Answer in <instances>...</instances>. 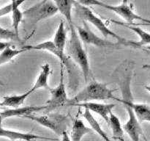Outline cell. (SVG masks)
I'll use <instances>...</instances> for the list:
<instances>
[{
    "label": "cell",
    "mask_w": 150,
    "mask_h": 141,
    "mask_svg": "<svg viewBox=\"0 0 150 141\" xmlns=\"http://www.w3.org/2000/svg\"><path fill=\"white\" fill-rule=\"evenodd\" d=\"M130 81H131V73H126L120 82L122 99L120 102L124 104L128 115V120L123 125L122 128L124 132L128 135L132 141L140 140V135L143 133L141 127V123L136 118V115L133 111L132 104H133V96L130 90Z\"/></svg>",
    "instance_id": "cell-1"
},
{
    "label": "cell",
    "mask_w": 150,
    "mask_h": 141,
    "mask_svg": "<svg viewBox=\"0 0 150 141\" xmlns=\"http://www.w3.org/2000/svg\"><path fill=\"white\" fill-rule=\"evenodd\" d=\"M74 6L75 10H76L78 16L83 21H84L86 22H89L91 24L93 25L95 28H97L100 32V33L105 38L111 37V38L117 40V42L120 43L121 45L126 46H131L133 47V48H142L139 46V44L138 43L137 41H130V40L125 39V38H122L120 35H117L116 32H114L111 29H110L107 26V25L105 24V22L100 18L96 16L92 12V10L90 8H89L87 6H85L80 4L78 1H75Z\"/></svg>",
    "instance_id": "cell-2"
},
{
    "label": "cell",
    "mask_w": 150,
    "mask_h": 141,
    "mask_svg": "<svg viewBox=\"0 0 150 141\" xmlns=\"http://www.w3.org/2000/svg\"><path fill=\"white\" fill-rule=\"evenodd\" d=\"M110 99L116 100L120 102L121 101L120 98L114 95V90L109 89L105 84L93 81L75 96L67 100L66 106H76V104L92 102V101Z\"/></svg>",
    "instance_id": "cell-3"
},
{
    "label": "cell",
    "mask_w": 150,
    "mask_h": 141,
    "mask_svg": "<svg viewBox=\"0 0 150 141\" xmlns=\"http://www.w3.org/2000/svg\"><path fill=\"white\" fill-rule=\"evenodd\" d=\"M68 27L70 30V38L67 45V54L73 59L75 63L79 65L81 69L85 82H86L89 79L90 73L88 55L82 46L81 41L78 35L74 24H69Z\"/></svg>",
    "instance_id": "cell-4"
},
{
    "label": "cell",
    "mask_w": 150,
    "mask_h": 141,
    "mask_svg": "<svg viewBox=\"0 0 150 141\" xmlns=\"http://www.w3.org/2000/svg\"><path fill=\"white\" fill-rule=\"evenodd\" d=\"M78 1L80 4L85 6H100V7H104L107 10H111V11L117 13L121 18H122L125 21H127V24L129 25H133L134 21H141L144 23L143 24L150 25V20L145 19V18L142 17V16H139L137 13H135L134 10H133V4L126 1V0L122 1L118 5L108 4L103 1H98V0H82V1Z\"/></svg>",
    "instance_id": "cell-5"
},
{
    "label": "cell",
    "mask_w": 150,
    "mask_h": 141,
    "mask_svg": "<svg viewBox=\"0 0 150 141\" xmlns=\"http://www.w3.org/2000/svg\"><path fill=\"white\" fill-rule=\"evenodd\" d=\"M58 12L54 1L43 0L24 10L23 16L35 24L40 21L52 17Z\"/></svg>",
    "instance_id": "cell-6"
},
{
    "label": "cell",
    "mask_w": 150,
    "mask_h": 141,
    "mask_svg": "<svg viewBox=\"0 0 150 141\" xmlns=\"http://www.w3.org/2000/svg\"><path fill=\"white\" fill-rule=\"evenodd\" d=\"M25 118L36 122L38 124L51 129L58 135L62 136L64 132H66V124L67 123V117L61 115H45L37 116L28 115L24 116Z\"/></svg>",
    "instance_id": "cell-7"
},
{
    "label": "cell",
    "mask_w": 150,
    "mask_h": 141,
    "mask_svg": "<svg viewBox=\"0 0 150 141\" xmlns=\"http://www.w3.org/2000/svg\"><path fill=\"white\" fill-rule=\"evenodd\" d=\"M78 35L81 41L84 44H90L101 48H117L122 46L120 43H114L108 40L103 39L91 30L87 22L83 21V26H76Z\"/></svg>",
    "instance_id": "cell-8"
},
{
    "label": "cell",
    "mask_w": 150,
    "mask_h": 141,
    "mask_svg": "<svg viewBox=\"0 0 150 141\" xmlns=\"http://www.w3.org/2000/svg\"><path fill=\"white\" fill-rule=\"evenodd\" d=\"M63 76H63V65L61 64L59 83L56 88L49 89L51 97L45 104V109H44L46 113L54 111L56 109L62 106L66 105L68 98H67V95L66 93Z\"/></svg>",
    "instance_id": "cell-9"
},
{
    "label": "cell",
    "mask_w": 150,
    "mask_h": 141,
    "mask_svg": "<svg viewBox=\"0 0 150 141\" xmlns=\"http://www.w3.org/2000/svg\"><path fill=\"white\" fill-rule=\"evenodd\" d=\"M1 122L2 119L0 117V137L7 138L10 140H25V141H31L35 140L37 139H42V140H56V139L53 138L39 136V135H34L30 133H23V132H16V131L9 130V129H4L1 126Z\"/></svg>",
    "instance_id": "cell-10"
},
{
    "label": "cell",
    "mask_w": 150,
    "mask_h": 141,
    "mask_svg": "<svg viewBox=\"0 0 150 141\" xmlns=\"http://www.w3.org/2000/svg\"><path fill=\"white\" fill-rule=\"evenodd\" d=\"M76 106L84 107L90 112H94L99 115L101 118L105 120L107 123L109 121V115L112 112L113 109L115 107L114 104H101L97 102H86L76 104Z\"/></svg>",
    "instance_id": "cell-11"
},
{
    "label": "cell",
    "mask_w": 150,
    "mask_h": 141,
    "mask_svg": "<svg viewBox=\"0 0 150 141\" xmlns=\"http://www.w3.org/2000/svg\"><path fill=\"white\" fill-rule=\"evenodd\" d=\"M44 109L45 106H27L18 108H10L0 112V117L2 120L8 118L24 117L28 115H32L35 112L43 110Z\"/></svg>",
    "instance_id": "cell-12"
},
{
    "label": "cell",
    "mask_w": 150,
    "mask_h": 141,
    "mask_svg": "<svg viewBox=\"0 0 150 141\" xmlns=\"http://www.w3.org/2000/svg\"><path fill=\"white\" fill-rule=\"evenodd\" d=\"M23 48H26V51H29V50H43V51H49V52H51V54H53L59 59V60L61 61V64H64L67 66V65H66L67 59L65 58L64 55H62L59 52L52 41H44V42H42L35 46H23Z\"/></svg>",
    "instance_id": "cell-13"
},
{
    "label": "cell",
    "mask_w": 150,
    "mask_h": 141,
    "mask_svg": "<svg viewBox=\"0 0 150 141\" xmlns=\"http://www.w3.org/2000/svg\"><path fill=\"white\" fill-rule=\"evenodd\" d=\"M51 66L48 63H45L43 66H42L41 67V70L40 72L39 75H38V78H37V80L35 82V85L32 86V88H31L30 89L32 90L33 92L38 90L39 89H46L48 90H49V89L51 88L49 87L48 83V77L51 75Z\"/></svg>",
    "instance_id": "cell-14"
},
{
    "label": "cell",
    "mask_w": 150,
    "mask_h": 141,
    "mask_svg": "<svg viewBox=\"0 0 150 141\" xmlns=\"http://www.w3.org/2000/svg\"><path fill=\"white\" fill-rule=\"evenodd\" d=\"M52 41L59 52L62 55H64V51L67 42V29L64 26V22L62 20L60 21Z\"/></svg>",
    "instance_id": "cell-15"
},
{
    "label": "cell",
    "mask_w": 150,
    "mask_h": 141,
    "mask_svg": "<svg viewBox=\"0 0 150 141\" xmlns=\"http://www.w3.org/2000/svg\"><path fill=\"white\" fill-rule=\"evenodd\" d=\"M33 93L31 89L28 90L26 92L19 95H6L3 97V101L0 102L1 107H8L11 108H18L19 106L22 105L24 103L25 100Z\"/></svg>",
    "instance_id": "cell-16"
},
{
    "label": "cell",
    "mask_w": 150,
    "mask_h": 141,
    "mask_svg": "<svg viewBox=\"0 0 150 141\" xmlns=\"http://www.w3.org/2000/svg\"><path fill=\"white\" fill-rule=\"evenodd\" d=\"M92 132V129L86 126L83 120L79 118H76L73 123L70 133L71 141H81L82 138L87 134Z\"/></svg>",
    "instance_id": "cell-17"
},
{
    "label": "cell",
    "mask_w": 150,
    "mask_h": 141,
    "mask_svg": "<svg viewBox=\"0 0 150 141\" xmlns=\"http://www.w3.org/2000/svg\"><path fill=\"white\" fill-rule=\"evenodd\" d=\"M76 1L71 0H59L54 1L56 6H57L58 11L63 16V17L67 21V24L73 23V17H72V10L74 7V4Z\"/></svg>",
    "instance_id": "cell-18"
},
{
    "label": "cell",
    "mask_w": 150,
    "mask_h": 141,
    "mask_svg": "<svg viewBox=\"0 0 150 141\" xmlns=\"http://www.w3.org/2000/svg\"><path fill=\"white\" fill-rule=\"evenodd\" d=\"M108 125L112 130L113 139L124 141V130H123L120 118L113 113V111L109 115Z\"/></svg>",
    "instance_id": "cell-19"
},
{
    "label": "cell",
    "mask_w": 150,
    "mask_h": 141,
    "mask_svg": "<svg viewBox=\"0 0 150 141\" xmlns=\"http://www.w3.org/2000/svg\"><path fill=\"white\" fill-rule=\"evenodd\" d=\"M24 2V1H12V20H13V27L14 32L18 37H19V25L23 21V12L21 11L20 5Z\"/></svg>",
    "instance_id": "cell-20"
},
{
    "label": "cell",
    "mask_w": 150,
    "mask_h": 141,
    "mask_svg": "<svg viewBox=\"0 0 150 141\" xmlns=\"http://www.w3.org/2000/svg\"><path fill=\"white\" fill-rule=\"evenodd\" d=\"M83 116L87 122L89 123V124L90 125L91 129L92 131H95L97 134H98V135L101 137L104 140V141H111L110 140V138L108 137V135L105 133V131L102 129L101 126L100 125V123H98V120L94 118V116L92 115V113L90 111H89L88 110L85 109L84 113H83Z\"/></svg>",
    "instance_id": "cell-21"
},
{
    "label": "cell",
    "mask_w": 150,
    "mask_h": 141,
    "mask_svg": "<svg viewBox=\"0 0 150 141\" xmlns=\"http://www.w3.org/2000/svg\"><path fill=\"white\" fill-rule=\"evenodd\" d=\"M114 23L117 24L122 25V26H125V27L128 28L130 30L133 31L140 38V41H137L138 43L139 44L141 47H143L145 45H149L150 44V33L149 32H146V31L144 30L143 29H142L141 27L137 26H134V25H129L126 24L125 23H121V22L116 21H112Z\"/></svg>",
    "instance_id": "cell-22"
},
{
    "label": "cell",
    "mask_w": 150,
    "mask_h": 141,
    "mask_svg": "<svg viewBox=\"0 0 150 141\" xmlns=\"http://www.w3.org/2000/svg\"><path fill=\"white\" fill-rule=\"evenodd\" d=\"M132 107L139 123H142L145 121L150 123V106L145 104H136L133 102Z\"/></svg>",
    "instance_id": "cell-23"
},
{
    "label": "cell",
    "mask_w": 150,
    "mask_h": 141,
    "mask_svg": "<svg viewBox=\"0 0 150 141\" xmlns=\"http://www.w3.org/2000/svg\"><path fill=\"white\" fill-rule=\"evenodd\" d=\"M24 51H26V49L23 47H22L20 49L13 48H11V46L7 47L5 49L0 52V66L11 61L14 57H17L18 55Z\"/></svg>",
    "instance_id": "cell-24"
},
{
    "label": "cell",
    "mask_w": 150,
    "mask_h": 141,
    "mask_svg": "<svg viewBox=\"0 0 150 141\" xmlns=\"http://www.w3.org/2000/svg\"><path fill=\"white\" fill-rule=\"evenodd\" d=\"M0 39L10 40V41H20V38L15 34L14 31L4 29L0 26Z\"/></svg>",
    "instance_id": "cell-25"
},
{
    "label": "cell",
    "mask_w": 150,
    "mask_h": 141,
    "mask_svg": "<svg viewBox=\"0 0 150 141\" xmlns=\"http://www.w3.org/2000/svg\"><path fill=\"white\" fill-rule=\"evenodd\" d=\"M12 7H12L11 1L7 4H6L5 6H4V7H1L0 8V18L3 17L4 16H7L9 13H11Z\"/></svg>",
    "instance_id": "cell-26"
},
{
    "label": "cell",
    "mask_w": 150,
    "mask_h": 141,
    "mask_svg": "<svg viewBox=\"0 0 150 141\" xmlns=\"http://www.w3.org/2000/svg\"><path fill=\"white\" fill-rule=\"evenodd\" d=\"M12 44L10 42H7V41H0V52L5 49L7 47L11 46Z\"/></svg>",
    "instance_id": "cell-27"
},
{
    "label": "cell",
    "mask_w": 150,
    "mask_h": 141,
    "mask_svg": "<svg viewBox=\"0 0 150 141\" xmlns=\"http://www.w3.org/2000/svg\"><path fill=\"white\" fill-rule=\"evenodd\" d=\"M62 141H71V140H70V137H69L68 134H67V131L66 132H64L62 133Z\"/></svg>",
    "instance_id": "cell-28"
},
{
    "label": "cell",
    "mask_w": 150,
    "mask_h": 141,
    "mask_svg": "<svg viewBox=\"0 0 150 141\" xmlns=\"http://www.w3.org/2000/svg\"><path fill=\"white\" fill-rule=\"evenodd\" d=\"M144 88L146 90H147L148 92L150 93V86H148V85H146V86H144Z\"/></svg>",
    "instance_id": "cell-29"
},
{
    "label": "cell",
    "mask_w": 150,
    "mask_h": 141,
    "mask_svg": "<svg viewBox=\"0 0 150 141\" xmlns=\"http://www.w3.org/2000/svg\"><path fill=\"white\" fill-rule=\"evenodd\" d=\"M144 68H149L150 69V65H144V66H143Z\"/></svg>",
    "instance_id": "cell-30"
},
{
    "label": "cell",
    "mask_w": 150,
    "mask_h": 141,
    "mask_svg": "<svg viewBox=\"0 0 150 141\" xmlns=\"http://www.w3.org/2000/svg\"><path fill=\"white\" fill-rule=\"evenodd\" d=\"M0 85H2V86H4V82H3L2 81H1V80H0Z\"/></svg>",
    "instance_id": "cell-31"
},
{
    "label": "cell",
    "mask_w": 150,
    "mask_h": 141,
    "mask_svg": "<svg viewBox=\"0 0 150 141\" xmlns=\"http://www.w3.org/2000/svg\"><path fill=\"white\" fill-rule=\"evenodd\" d=\"M31 141H35V140H31Z\"/></svg>",
    "instance_id": "cell-32"
},
{
    "label": "cell",
    "mask_w": 150,
    "mask_h": 141,
    "mask_svg": "<svg viewBox=\"0 0 150 141\" xmlns=\"http://www.w3.org/2000/svg\"><path fill=\"white\" fill-rule=\"evenodd\" d=\"M149 26H150V25H149Z\"/></svg>",
    "instance_id": "cell-33"
}]
</instances>
